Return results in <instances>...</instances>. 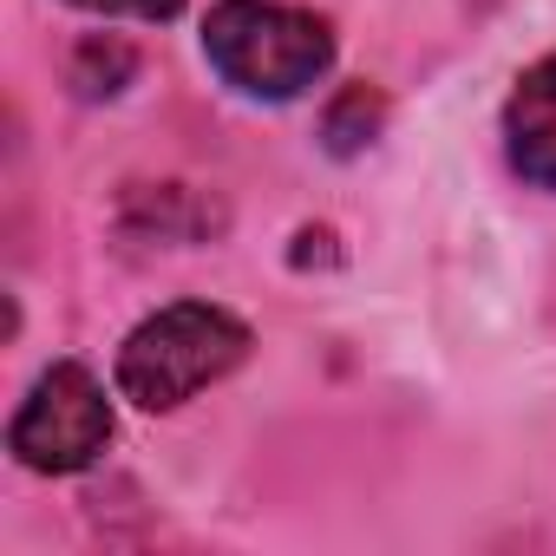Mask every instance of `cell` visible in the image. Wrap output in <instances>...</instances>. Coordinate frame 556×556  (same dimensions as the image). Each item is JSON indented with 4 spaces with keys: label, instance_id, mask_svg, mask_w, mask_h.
I'll return each instance as SVG.
<instances>
[{
    "label": "cell",
    "instance_id": "cell-1",
    "mask_svg": "<svg viewBox=\"0 0 556 556\" xmlns=\"http://www.w3.org/2000/svg\"><path fill=\"white\" fill-rule=\"evenodd\" d=\"M249 361V328L229 308L210 302H177L138 321L118 348V393L144 413H177L223 374Z\"/></svg>",
    "mask_w": 556,
    "mask_h": 556
},
{
    "label": "cell",
    "instance_id": "cell-2",
    "mask_svg": "<svg viewBox=\"0 0 556 556\" xmlns=\"http://www.w3.org/2000/svg\"><path fill=\"white\" fill-rule=\"evenodd\" d=\"M203 53L249 99H295L334 66V34L282 0H216L203 21Z\"/></svg>",
    "mask_w": 556,
    "mask_h": 556
},
{
    "label": "cell",
    "instance_id": "cell-3",
    "mask_svg": "<svg viewBox=\"0 0 556 556\" xmlns=\"http://www.w3.org/2000/svg\"><path fill=\"white\" fill-rule=\"evenodd\" d=\"M105 439H112V406H105V387L79 361L47 367L8 426V452L27 471H79L105 452Z\"/></svg>",
    "mask_w": 556,
    "mask_h": 556
},
{
    "label": "cell",
    "instance_id": "cell-4",
    "mask_svg": "<svg viewBox=\"0 0 556 556\" xmlns=\"http://www.w3.org/2000/svg\"><path fill=\"white\" fill-rule=\"evenodd\" d=\"M504 151L523 184L556 190V53L517 79V92L504 105Z\"/></svg>",
    "mask_w": 556,
    "mask_h": 556
},
{
    "label": "cell",
    "instance_id": "cell-5",
    "mask_svg": "<svg viewBox=\"0 0 556 556\" xmlns=\"http://www.w3.org/2000/svg\"><path fill=\"white\" fill-rule=\"evenodd\" d=\"M387 125V99L374 92V86H348L334 105H328V118H321V138H328V151L334 157H354L361 144H374V131Z\"/></svg>",
    "mask_w": 556,
    "mask_h": 556
},
{
    "label": "cell",
    "instance_id": "cell-6",
    "mask_svg": "<svg viewBox=\"0 0 556 556\" xmlns=\"http://www.w3.org/2000/svg\"><path fill=\"white\" fill-rule=\"evenodd\" d=\"M125 73H131V47H118V40H92V47H79L73 86H79L86 99H99V92H118Z\"/></svg>",
    "mask_w": 556,
    "mask_h": 556
},
{
    "label": "cell",
    "instance_id": "cell-7",
    "mask_svg": "<svg viewBox=\"0 0 556 556\" xmlns=\"http://www.w3.org/2000/svg\"><path fill=\"white\" fill-rule=\"evenodd\" d=\"M86 14H138V21H170L184 0H73Z\"/></svg>",
    "mask_w": 556,
    "mask_h": 556
}]
</instances>
